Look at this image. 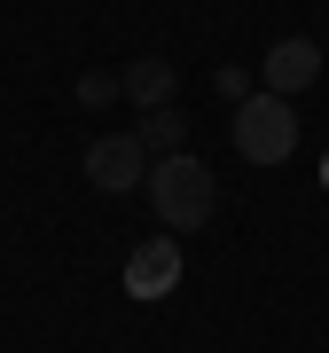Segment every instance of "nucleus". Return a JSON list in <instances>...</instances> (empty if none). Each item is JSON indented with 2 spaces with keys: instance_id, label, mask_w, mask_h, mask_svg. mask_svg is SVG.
<instances>
[{
  "instance_id": "obj_9",
  "label": "nucleus",
  "mask_w": 329,
  "mask_h": 353,
  "mask_svg": "<svg viewBox=\"0 0 329 353\" xmlns=\"http://www.w3.org/2000/svg\"><path fill=\"white\" fill-rule=\"evenodd\" d=\"M212 87L228 94V102H251V94H259V79H251V71H235V63H220V71H212Z\"/></svg>"
},
{
  "instance_id": "obj_8",
  "label": "nucleus",
  "mask_w": 329,
  "mask_h": 353,
  "mask_svg": "<svg viewBox=\"0 0 329 353\" xmlns=\"http://www.w3.org/2000/svg\"><path fill=\"white\" fill-rule=\"evenodd\" d=\"M118 94H126V87H118L110 71H87V79H78V102H87V110H102V102H118Z\"/></svg>"
},
{
  "instance_id": "obj_6",
  "label": "nucleus",
  "mask_w": 329,
  "mask_h": 353,
  "mask_svg": "<svg viewBox=\"0 0 329 353\" xmlns=\"http://www.w3.org/2000/svg\"><path fill=\"white\" fill-rule=\"evenodd\" d=\"M118 87H126V102H141V110H164L180 87V71H173V55H134L126 71H118Z\"/></svg>"
},
{
  "instance_id": "obj_3",
  "label": "nucleus",
  "mask_w": 329,
  "mask_h": 353,
  "mask_svg": "<svg viewBox=\"0 0 329 353\" xmlns=\"http://www.w3.org/2000/svg\"><path fill=\"white\" fill-rule=\"evenodd\" d=\"M87 181L102 196H134L141 181H149V150H141L134 134H94L87 141Z\"/></svg>"
},
{
  "instance_id": "obj_4",
  "label": "nucleus",
  "mask_w": 329,
  "mask_h": 353,
  "mask_svg": "<svg viewBox=\"0 0 329 353\" xmlns=\"http://www.w3.org/2000/svg\"><path fill=\"white\" fill-rule=\"evenodd\" d=\"M314 79H321V48H314L306 32L275 39V48L259 55V87H266V94H282V102H290V94H306Z\"/></svg>"
},
{
  "instance_id": "obj_7",
  "label": "nucleus",
  "mask_w": 329,
  "mask_h": 353,
  "mask_svg": "<svg viewBox=\"0 0 329 353\" xmlns=\"http://www.w3.org/2000/svg\"><path fill=\"white\" fill-rule=\"evenodd\" d=\"M134 141H141V150H149V165H157V157L189 150V118H180L173 102H164V110H149V118H141V126H134Z\"/></svg>"
},
{
  "instance_id": "obj_5",
  "label": "nucleus",
  "mask_w": 329,
  "mask_h": 353,
  "mask_svg": "<svg viewBox=\"0 0 329 353\" xmlns=\"http://www.w3.org/2000/svg\"><path fill=\"white\" fill-rule=\"evenodd\" d=\"M126 290L134 299H173L180 290V243H164V228H157V243H141L126 259Z\"/></svg>"
},
{
  "instance_id": "obj_10",
  "label": "nucleus",
  "mask_w": 329,
  "mask_h": 353,
  "mask_svg": "<svg viewBox=\"0 0 329 353\" xmlns=\"http://www.w3.org/2000/svg\"><path fill=\"white\" fill-rule=\"evenodd\" d=\"M321 189H329V157H321Z\"/></svg>"
},
{
  "instance_id": "obj_1",
  "label": "nucleus",
  "mask_w": 329,
  "mask_h": 353,
  "mask_svg": "<svg viewBox=\"0 0 329 353\" xmlns=\"http://www.w3.org/2000/svg\"><path fill=\"white\" fill-rule=\"evenodd\" d=\"M141 196H149V212H157V228H164V236H189V228H204V220H212L220 181H212V165H204V157L173 150V157H157V165H149Z\"/></svg>"
},
{
  "instance_id": "obj_2",
  "label": "nucleus",
  "mask_w": 329,
  "mask_h": 353,
  "mask_svg": "<svg viewBox=\"0 0 329 353\" xmlns=\"http://www.w3.org/2000/svg\"><path fill=\"white\" fill-rule=\"evenodd\" d=\"M228 134H235V150L251 157V165H282L298 150V110L282 94H251V102H235V118H228Z\"/></svg>"
}]
</instances>
